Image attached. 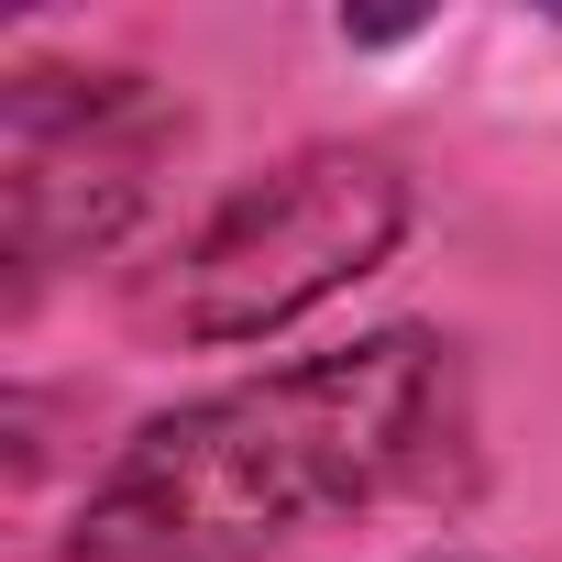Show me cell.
<instances>
[{"instance_id":"cell-4","label":"cell","mask_w":562,"mask_h":562,"mask_svg":"<svg viewBox=\"0 0 562 562\" xmlns=\"http://www.w3.org/2000/svg\"><path fill=\"white\" fill-rule=\"evenodd\" d=\"M430 562H474V551H430Z\"/></svg>"},{"instance_id":"cell-3","label":"cell","mask_w":562,"mask_h":562,"mask_svg":"<svg viewBox=\"0 0 562 562\" xmlns=\"http://www.w3.org/2000/svg\"><path fill=\"white\" fill-rule=\"evenodd\" d=\"M188 155V100L111 56H12L0 67V243H12V321H34L78 265H111L166 166Z\"/></svg>"},{"instance_id":"cell-2","label":"cell","mask_w":562,"mask_h":562,"mask_svg":"<svg viewBox=\"0 0 562 562\" xmlns=\"http://www.w3.org/2000/svg\"><path fill=\"white\" fill-rule=\"evenodd\" d=\"M408 232H419V177L386 144L353 133L288 144L254 177H232L155 265H133L122 331L144 353H254L310 310L353 299L364 276H386Z\"/></svg>"},{"instance_id":"cell-1","label":"cell","mask_w":562,"mask_h":562,"mask_svg":"<svg viewBox=\"0 0 562 562\" xmlns=\"http://www.w3.org/2000/svg\"><path fill=\"white\" fill-rule=\"evenodd\" d=\"M474 474L485 397L463 331L375 321L133 419L78 485L56 562H276L397 507H452Z\"/></svg>"}]
</instances>
